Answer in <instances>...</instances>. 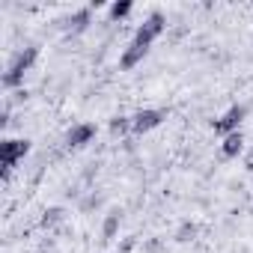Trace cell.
<instances>
[{"instance_id": "cell-1", "label": "cell", "mask_w": 253, "mask_h": 253, "mask_svg": "<svg viewBox=\"0 0 253 253\" xmlns=\"http://www.w3.org/2000/svg\"><path fill=\"white\" fill-rule=\"evenodd\" d=\"M36 57H39V48L36 45H27V48L15 51L12 60H9V66H6V72H3V86L6 89H18L24 84V75L33 69Z\"/></svg>"}, {"instance_id": "cell-2", "label": "cell", "mask_w": 253, "mask_h": 253, "mask_svg": "<svg viewBox=\"0 0 253 253\" xmlns=\"http://www.w3.org/2000/svg\"><path fill=\"white\" fill-rule=\"evenodd\" d=\"M27 152H30V140L27 137H6L3 143H0V176H3V182L12 176L18 161H24Z\"/></svg>"}, {"instance_id": "cell-3", "label": "cell", "mask_w": 253, "mask_h": 253, "mask_svg": "<svg viewBox=\"0 0 253 253\" xmlns=\"http://www.w3.org/2000/svg\"><path fill=\"white\" fill-rule=\"evenodd\" d=\"M167 30V18H164V12H152L140 27H137V33H134V45H140V48H152V42L161 36Z\"/></svg>"}, {"instance_id": "cell-4", "label": "cell", "mask_w": 253, "mask_h": 253, "mask_svg": "<svg viewBox=\"0 0 253 253\" xmlns=\"http://www.w3.org/2000/svg\"><path fill=\"white\" fill-rule=\"evenodd\" d=\"M244 116H247V107H244V104H232V107L223 110L217 119H211V131L220 134V137H226V134H232V131H241Z\"/></svg>"}, {"instance_id": "cell-5", "label": "cell", "mask_w": 253, "mask_h": 253, "mask_svg": "<svg viewBox=\"0 0 253 253\" xmlns=\"http://www.w3.org/2000/svg\"><path fill=\"white\" fill-rule=\"evenodd\" d=\"M164 119H167L164 110H158V107H143V110H137V113L131 116V131H134V134H149L152 128H158Z\"/></svg>"}, {"instance_id": "cell-6", "label": "cell", "mask_w": 253, "mask_h": 253, "mask_svg": "<svg viewBox=\"0 0 253 253\" xmlns=\"http://www.w3.org/2000/svg\"><path fill=\"white\" fill-rule=\"evenodd\" d=\"M92 137H95V125L92 122H78L66 131V146L69 149H84L86 143H92Z\"/></svg>"}, {"instance_id": "cell-7", "label": "cell", "mask_w": 253, "mask_h": 253, "mask_svg": "<svg viewBox=\"0 0 253 253\" xmlns=\"http://www.w3.org/2000/svg\"><path fill=\"white\" fill-rule=\"evenodd\" d=\"M89 24H92V6H81V9H75V12L63 21V27H66L69 33H75V36L84 33Z\"/></svg>"}, {"instance_id": "cell-8", "label": "cell", "mask_w": 253, "mask_h": 253, "mask_svg": "<svg viewBox=\"0 0 253 253\" xmlns=\"http://www.w3.org/2000/svg\"><path fill=\"white\" fill-rule=\"evenodd\" d=\"M244 149V134L241 131H232L220 140V158H238Z\"/></svg>"}, {"instance_id": "cell-9", "label": "cell", "mask_w": 253, "mask_h": 253, "mask_svg": "<svg viewBox=\"0 0 253 253\" xmlns=\"http://www.w3.org/2000/svg\"><path fill=\"white\" fill-rule=\"evenodd\" d=\"M146 54H149V48H140V45H134V42H131L128 48L122 51V57H119V66H122V69H134V66H137V63H140Z\"/></svg>"}, {"instance_id": "cell-10", "label": "cell", "mask_w": 253, "mask_h": 253, "mask_svg": "<svg viewBox=\"0 0 253 253\" xmlns=\"http://www.w3.org/2000/svg\"><path fill=\"white\" fill-rule=\"evenodd\" d=\"M119 223H122V211H119V209L107 211V217L101 220V238H104V241L116 238V232H119Z\"/></svg>"}, {"instance_id": "cell-11", "label": "cell", "mask_w": 253, "mask_h": 253, "mask_svg": "<svg viewBox=\"0 0 253 253\" xmlns=\"http://www.w3.org/2000/svg\"><path fill=\"white\" fill-rule=\"evenodd\" d=\"M63 217H66V209H63V206H51V209H45V211H42V226H45V229H51V226L63 223Z\"/></svg>"}, {"instance_id": "cell-12", "label": "cell", "mask_w": 253, "mask_h": 253, "mask_svg": "<svg viewBox=\"0 0 253 253\" xmlns=\"http://www.w3.org/2000/svg\"><path fill=\"white\" fill-rule=\"evenodd\" d=\"M131 9H134L131 0H116V3L110 6V21H122V18H128V15H131Z\"/></svg>"}, {"instance_id": "cell-13", "label": "cell", "mask_w": 253, "mask_h": 253, "mask_svg": "<svg viewBox=\"0 0 253 253\" xmlns=\"http://www.w3.org/2000/svg\"><path fill=\"white\" fill-rule=\"evenodd\" d=\"M128 131H131V116H113L110 119V134L113 137H122Z\"/></svg>"}, {"instance_id": "cell-14", "label": "cell", "mask_w": 253, "mask_h": 253, "mask_svg": "<svg viewBox=\"0 0 253 253\" xmlns=\"http://www.w3.org/2000/svg\"><path fill=\"white\" fill-rule=\"evenodd\" d=\"M194 238H197V223L194 220H182L179 229H176V241L185 244V241H194Z\"/></svg>"}, {"instance_id": "cell-15", "label": "cell", "mask_w": 253, "mask_h": 253, "mask_svg": "<svg viewBox=\"0 0 253 253\" xmlns=\"http://www.w3.org/2000/svg\"><path fill=\"white\" fill-rule=\"evenodd\" d=\"M134 247H137V238H125V241L116 247V253H131Z\"/></svg>"}, {"instance_id": "cell-16", "label": "cell", "mask_w": 253, "mask_h": 253, "mask_svg": "<svg viewBox=\"0 0 253 253\" xmlns=\"http://www.w3.org/2000/svg\"><path fill=\"white\" fill-rule=\"evenodd\" d=\"M244 170H250V173H253V149H250V152H247V158H244Z\"/></svg>"}, {"instance_id": "cell-17", "label": "cell", "mask_w": 253, "mask_h": 253, "mask_svg": "<svg viewBox=\"0 0 253 253\" xmlns=\"http://www.w3.org/2000/svg\"><path fill=\"white\" fill-rule=\"evenodd\" d=\"M158 250H161V244H158V241H149V244H146V253H158Z\"/></svg>"}]
</instances>
